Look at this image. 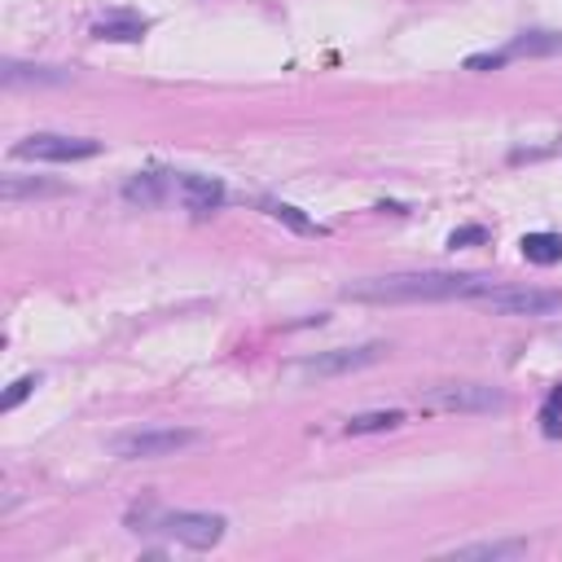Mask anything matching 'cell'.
I'll use <instances>...</instances> for the list:
<instances>
[{"instance_id":"cell-1","label":"cell","mask_w":562,"mask_h":562,"mask_svg":"<svg viewBox=\"0 0 562 562\" xmlns=\"http://www.w3.org/2000/svg\"><path fill=\"white\" fill-rule=\"evenodd\" d=\"M496 281L483 272H391L347 281L342 299L351 303H448V299H479Z\"/></svg>"},{"instance_id":"cell-2","label":"cell","mask_w":562,"mask_h":562,"mask_svg":"<svg viewBox=\"0 0 562 562\" xmlns=\"http://www.w3.org/2000/svg\"><path fill=\"white\" fill-rule=\"evenodd\" d=\"M127 531L136 536H167L176 544H189V549H211L224 540L228 531V518L224 514H206V509H154V505H140L127 514Z\"/></svg>"},{"instance_id":"cell-3","label":"cell","mask_w":562,"mask_h":562,"mask_svg":"<svg viewBox=\"0 0 562 562\" xmlns=\"http://www.w3.org/2000/svg\"><path fill=\"white\" fill-rule=\"evenodd\" d=\"M193 443H202L198 430H184V426H145V430L114 435L110 439V452L123 457V461H158V457H176V452H184Z\"/></svg>"},{"instance_id":"cell-4","label":"cell","mask_w":562,"mask_h":562,"mask_svg":"<svg viewBox=\"0 0 562 562\" xmlns=\"http://www.w3.org/2000/svg\"><path fill=\"white\" fill-rule=\"evenodd\" d=\"M386 356V342H364V347H334V351H316V356H303L294 360L290 369L299 378H342V373H356V369H369Z\"/></svg>"},{"instance_id":"cell-5","label":"cell","mask_w":562,"mask_h":562,"mask_svg":"<svg viewBox=\"0 0 562 562\" xmlns=\"http://www.w3.org/2000/svg\"><path fill=\"white\" fill-rule=\"evenodd\" d=\"M474 303H483L492 316H553V312H562L558 290H527V285H492Z\"/></svg>"},{"instance_id":"cell-6","label":"cell","mask_w":562,"mask_h":562,"mask_svg":"<svg viewBox=\"0 0 562 562\" xmlns=\"http://www.w3.org/2000/svg\"><path fill=\"white\" fill-rule=\"evenodd\" d=\"M101 145L92 136H61V132H35V136H22L13 145V158H31V162H79V158H92Z\"/></svg>"},{"instance_id":"cell-7","label":"cell","mask_w":562,"mask_h":562,"mask_svg":"<svg viewBox=\"0 0 562 562\" xmlns=\"http://www.w3.org/2000/svg\"><path fill=\"white\" fill-rule=\"evenodd\" d=\"M426 404L443 413H496L505 408V391L487 382H443V386H430Z\"/></svg>"},{"instance_id":"cell-8","label":"cell","mask_w":562,"mask_h":562,"mask_svg":"<svg viewBox=\"0 0 562 562\" xmlns=\"http://www.w3.org/2000/svg\"><path fill=\"white\" fill-rule=\"evenodd\" d=\"M527 540H474V544H452L443 549V558L457 562H505V558H522Z\"/></svg>"},{"instance_id":"cell-9","label":"cell","mask_w":562,"mask_h":562,"mask_svg":"<svg viewBox=\"0 0 562 562\" xmlns=\"http://www.w3.org/2000/svg\"><path fill=\"white\" fill-rule=\"evenodd\" d=\"M0 79H4V88H53V83H70V70L4 61V66H0Z\"/></svg>"},{"instance_id":"cell-10","label":"cell","mask_w":562,"mask_h":562,"mask_svg":"<svg viewBox=\"0 0 562 562\" xmlns=\"http://www.w3.org/2000/svg\"><path fill=\"white\" fill-rule=\"evenodd\" d=\"M180 193H184L189 211H198V215H206L224 202V184L211 180V176H180Z\"/></svg>"},{"instance_id":"cell-11","label":"cell","mask_w":562,"mask_h":562,"mask_svg":"<svg viewBox=\"0 0 562 562\" xmlns=\"http://www.w3.org/2000/svg\"><path fill=\"white\" fill-rule=\"evenodd\" d=\"M92 35H97V40H114V44H132V40L145 35V18H136V13H114V18H101V22L92 26Z\"/></svg>"},{"instance_id":"cell-12","label":"cell","mask_w":562,"mask_h":562,"mask_svg":"<svg viewBox=\"0 0 562 562\" xmlns=\"http://www.w3.org/2000/svg\"><path fill=\"white\" fill-rule=\"evenodd\" d=\"M0 193H4V202H22V198H48V193H61V184H53V180H26V176H4L0 180Z\"/></svg>"},{"instance_id":"cell-13","label":"cell","mask_w":562,"mask_h":562,"mask_svg":"<svg viewBox=\"0 0 562 562\" xmlns=\"http://www.w3.org/2000/svg\"><path fill=\"white\" fill-rule=\"evenodd\" d=\"M562 48V35L558 31H527V35H518L505 53L509 57H544V53H558Z\"/></svg>"},{"instance_id":"cell-14","label":"cell","mask_w":562,"mask_h":562,"mask_svg":"<svg viewBox=\"0 0 562 562\" xmlns=\"http://www.w3.org/2000/svg\"><path fill=\"white\" fill-rule=\"evenodd\" d=\"M522 259L527 263H558L562 259V233H527L522 237Z\"/></svg>"},{"instance_id":"cell-15","label":"cell","mask_w":562,"mask_h":562,"mask_svg":"<svg viewBox=\"0 0 562 562\" xmlns=\"http://www.w3.org/2000/svg\"><path fill=\"white\" fill-rule=\"evenodd\" d=\"M404 422V413L400 408H378V413H356V417H347V435H369V430H391V426H400Z\"/></svg>"},{"instance_id":"cell-16","label":"cell","mask_w":562,"mask_h":562,"mask_svg":"<svg viewBox=\"0 0 562 562\" xmlns=\"http://www.w3.org/2000/svg\"><path fill=\"white\" fill-rule=\"evenodd\" d=\"M162 189H167V176H158V171H145V176H136V180H127V198L132 202H145V206H154L158 198H162Z\"/></svg>"},{"instance_id":"cell-17","label":"cell","mask_w":562,"mask_h":562,"mask_svg":"<svg viewBox=\"0 0 562 562\" xmlns=\"http://www.w3.org/2000/svg\"><path fill=\"white\" fill-rule=\"evenodd\" d=\"M263 211H268L272 220H281V224H290L294 233H312V220H303V215H299V206H285V202H263Z\"/></svg>"},{"instance_id":"cell-18","label":"cell","mask_w":562,"mask_h":562,"mask_svg":"<svg viewBox=\"0 0 562 562\" xmlns=\"http://www.w3.org/2000/svg\"><path fill=\"white\" fill-rule=\"evenodd\" d=\"M35 382H40V378H18V382H13V386L0 395V408H4V413H9V408H18V404H22V400L35 391Z\"/></svg>"},{"instance_id":"cell-19","label":"cell","mask_w":562,"mask_h":562,"mask_svg":"<svg viewBox=\"0 0 562 562\" xmlns=\"http://www.w3.org/2000/svg\"><path fill=\"white\" fill-rule=\"evenodd\" d=\"M479 241H487V228H483V224L452 228V237H448V246H479Z\"/></svg>"},{"instance_id":"cell-20","label":"cell","mask_w":562,"mask_h":562,"mask_svg":"<svg viewBox=\"0 0 562 562\" xmlns=\"http://www.w3.org/2000/svg\"><path fill=\"white\" fill-rule=\"evenodd\" d=\"M505 61H509V53H474V57H465V70H496Z\"/></svg>"}]
</instances>
